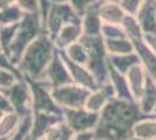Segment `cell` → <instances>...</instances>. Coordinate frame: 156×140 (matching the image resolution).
I'll return each mask as SVG.
<instances>
[{"instance_id":"cell-12","label":"cell","mask_w":156,"mask_h":140,"mask_svg":"<svg viewBox=\"0 0 156 140\" xmlns=\"http://www.w3.org/2000/svg\"><path fill=\"white\" fill-rule=\"evenodd\" d=\"M15 4L27 13H36L39 9L40 0H15Z\"/></svg>"},{"instance_id":"cell-3","label":"cell","mask_w":156,"mask_h":140,"mask_svg":"<svg viewBox=\"0 0 156 140\" xmlns=\"http://www.w3.org/2000/svg\"><path fill=\"white\" fill-rule=\"evenodd\" d=\"M78 15L69 2L52 4L48 13V27L51 33L57 34L68 23H79Z\"/></svg>"},{"instance_id":"cell-7","label":"cell","mask_w":156,"mask_h":140,"mask_svg":"<svg viewBox=\"0 0 156 140\" xmlns=\"http://www.w3.org/2000/svg\"><path fill=\"white\" fill-rule=\"evenodd\" d=\"M82 27L79 23H68L63 26L57 33V43L58 46L64 47L72 43L75 40H77L80 35Z\"/></svg>"},{"instance_id":"cell-5","label":"cell","mask_w":156,"mask_h":140,"mask_svg":"<svg viewBox=\"0 0 156 140\" xmlns=\"http://www.w3.org/2000/svg\"><path fill=\"white\" fill-rule=\"evenodd\" d=\"M98 12L100 15V19L111 25L121 23L125 15L127 14L121 5L118 4L117 1H101V4L99 1Z\"/></svg>"},{"instance_id":"cell-8","label":"cell","mask_w":156,"mask_h":140,"mask_svg":"<svg viewBox=\"0 0 156 140\" xmlns=\"http://www.w3.org/2000/svg\"><path fill=\"white\" fill-rule=\"evenodd\" d=\"M22 18H23L22 9L16 4L6 7L4 9H0V23L1 25L18 23Z\"/></svg>"},{"instance_id":"cell-10","label":"cell","mask_w":156,"mask_h":140,"mask_svg":"<svg viewBox=\"0 0 156 140\" xmlns=\"http://www.w3.org/2000/svg\"><path fill=\"white\" fill-rule=\"evenodd\" d=\"M144 0H119V4L127 14L135 15Z\"/></svg>"},{"instance_id":"cell-15","label":"cell","mask_w":156,"mask_h":140,"mask_svg":"<svg viewBox=\"0 0 156 140\" xmlns=\"http://www.w3.org/2000/svg\"><path fill=\"white\" fill-rule=\"evenodd\" d=\"M15 4V0H0V9H4Z\"/></svg>"},{"instance_id":"cell-6","label":"cell","mask_w":156,"mask_h":140,"mask_svg":"<svg viewBox=\"0 0 156 140\" xmlns=\"http://www.w3.org/2000/svg\"><path fill=\"white\" fill-rule=\"evenodd\" d=\"M98 7H99V5L92 4L85 12L84 29L85 33L87 35H91V36L97 35L101 29V23H100L101 19H100V15L98 12Z\"/></svg>"},{"instance_id":"cell-1","label":"cell","mask_w":156,"mask_h":140,"mask_svg":"<svg viewBox=\"0 0 156 140\" xmlns=\"http://www.w3.org/2000/svg\"><path fill=\"white\" fill-rule=\"evenodd\" d=\"M39 31V19L36 13H27L21 19V22L18 26L16 33L14 36L13 41L9 46V50L19 56L23 52L25 47L36 36Z\"/></svg>"},{"instance_id":"cell-17","label":"cell","mask_w":156,"mask_h":140,"mask_svg":"<svg viewBox=\"0 0 156 140\" xmlns=\"http://www.w3.org/2000/svg\"><path fill=\"white\" fill-rule=\"evenodd\" d=\"M96 1H119V0H96Z\"/></svg>"},{"instance_id":"cell-13","label":"cell","mask_w":156,"mask_h":140,"mask_svg":"<svg viewBox=\"0 0 156 140\" xmlns=\"http://www.w3.org/2000/svg\"><path fill=\"white\" fill-rule=\"evenodd\" d=\"M69 54L71 56V59L76 62H84L86 60V52L82 46L79 45H72L69 48Z\"/></svg>"},{"instance_id":"cell-4","label":"cell","mask_w":156,"mask_h":140,"mask_svg":"<svg viewBox=\"0 0 156 140\" xmlns=\"http://www.w3.org/2000/svg\"><path fill=\"white\" fill-rule=\"evenodd\" d=\"M139 25L144 34H156V0H144L135 14Z\"/></svg>"},{"instance_id":"cell-2","label":"cell","mask_w":156,"mask_h":140,"mask_svg":"<svg viewBox=\"0 0 156 140\" xmlns=\"http://www.w3.org/2000/svg\"><path fill=\"white\" fill-rule=\"evenodd\" d=\"M51 55V45L47 38L41 36L36 41L32 42V45L27 48L25 54V67L29 69V71L37 74L41 69L46 66L49 57Z\"/></svg>"},{"instance_id":"cell-16","label":"cell","mask_w":156,"mask_h":140,"mask_svg":"<svg viewBox=\"0 0 156 140\" xmlns=\"http://www.w3.org/2000/svg\"><path fill=\"white\" fill-rule=\"evenodd\" d=\"M52 4H61V2H68V0H49Z\"/></svg>"},{"instance_id":"cell-9","label":"cell","mask_w":156,"mask_h":140,"mask_svg":"<svg viewBox=\"0 0 156 140\" xmlns=\"http://www.w3.org/2000/svg\"><path fill=\"white\" fill-rule=\"evenodd\" d=\"M107 48L112 53H120V54H129L134 50V46L130 41L126 40L125 38L120 39H108L107 42Z\"/></svg>"},{"instance_id":"cell-14","label":"cell","mask_w":156,"mask_h":140,"mask_svg":"<svg viewBox=\"0 0 156 140\" xmlns=\"http://www.w3.org/2000/svg\"><path fill=\"white\" fill-rule=\"evenodd\" d=\"M94 0H68V2L72 6V8L78 14H83L86 12V9L93 4Z\"/></svg>"},{"instance_id":"cell-11","label":"cell","mask_w":156,"mask_h":140,"mask_svg":"<svg viewBox=\"0 0 156 140\" xmlns=\"http://www.w3.org/2000/svg\"><path fill=\"white\" fill-rule=\"evenodd\" d=\"M113 62L115 63L119 69H126V68L130 67L133 64H135L137 62V57L133 54H128L126 56H120V57H115L113 59Z\"/></svg>"}]
</instances>
